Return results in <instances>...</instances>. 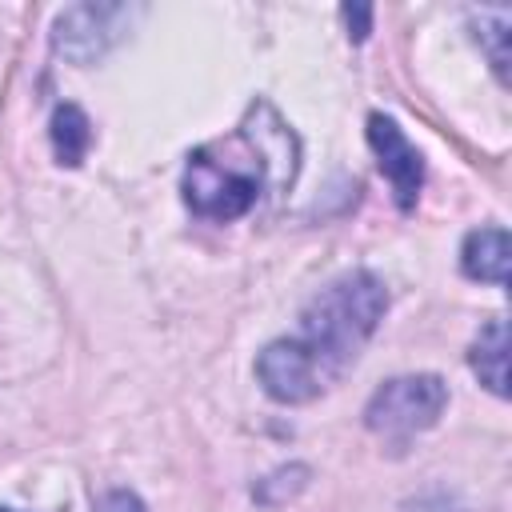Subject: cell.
<instances>
[{
	"label": "cell",
	"instance_id": "obj_10",
	"mask_svg": "<svg viewBox=\"0 0 512 512\" xmlns=\"http://www.w3.org/2000/svg\"><path fill=\"white\" fill-rule=\"evenodd\" d=\"M344 20H348V28L356 24L352 40H364L368 36V20H372V8H344Z\"/></svg>",
	"mask_w": 512,
	"mask_h": 512
},
{
	"label": "cell",
	"instance_id": "obj_9",
	"mask_svg": "<svg viewBox=\"0 0 512 512\" xmlns=\"http://www.w3.org/2000/svg\"><path fill=\"white\" fill-rule=\"evenodd\" d=\"M404 512H460L448 496H424V500H416V504H408Z\"/></svg>",
	"mask_w": 512,
	"mask_h": 512
},
{
	"label": "cell",
	"instance_id": "obj_7",
	"mask_svg": "<svg viewBox=\"0 0 512 512\" xmlns=\"http://www.w3.org/2000/svg\"><path fill=\"white\" fill-rule=\"evenodd\" d=\"M92 144V132H88V116L76 108V104H60L56 116H52V148H56V160L76 168L84 160Z\"/></svg>",
	"mask_w": 512,
	"mask_h": 512
},
{
	"label": "cell",
	"instance_id": "obj_3",
	"mask_svg": "<svg viewBox=\"0 0 512 512\" xmlns=\"http://www.w3.org/2000/svg\"><path fill=\"white\" fill-rule=\"evenodd\" d=\"M444 404H448V388L440 376H396L372 392L364 408V424L392 444H408L416 432L440 420Z\"/></svg>",
	"mask_w": 512,
	"mask_h": 512
},
{
	"label": "cell",
	"instance_id": "obj_11",
	"mask_svg": "<svg viewBox=\"0 0 512 512\" xmlns=\"http://www.w3.org/2000/svg\"><path fill=\"white\" fill-rule=\"evenodd\" d=\"M0 512H12V508H0Z\"/></svg>",
	"mask_w": 512,
	"mask_h": 512
},
{
	"label": "cell",
	"instance_id": "obj_1",
	"mask_svg": "<svg viewBox=\"0 0 512 512\" xmlns=\"http://www.w3.org/2000/svg\"><path fill=\"white\" fill-rule=\"evenodd\" d=\"M388 308V292L372 272H348L332 280L300 312V332L260 352L256 376L280 404H304L320 396L360 356Z\"/></svg>",
	"mask_w": 512,
	"mask_h": 512
},
{
	"label": "cell",
	"instance_id": "obj_5",
	"mask_svg": "<svg viewBox=\"0 0 512 512\" xmlns=\"http://www.w3.org/2000/svg\"><path fill=\"white\" fill-rule=\"evenodd\" d=\"M460 264L472 280H488V284H504L508 280V232L504 228H476L464 240Z\"/></svg>",
	"mask_w": 512,
	"mask_h": 512
},
{
	"label": "cell",
	"instance_id": "obj_6",
	"mask_svg": "<svg viewBox=\"0 0 512 512\" xmlns=\"http://www.w3.org/2000/svg\"><path fill=\"white\" fill-rule=\"evenodd\" d=\"M472 372L496 396H508V332L504 320H488L472 344Z\"/></svg>",
	"mask_w": 512,
	"mask_h": 512
},
{
	"label": "cell",
	"instance_id": "obj_2",
	"mask_svg": "<svg viewBox=\"0 0 512 512\" xmlns=\"http://www.w3.org/2000/svg\"><path fill=\"white\" fill-rule=\"evenodd\" d=\"M284 164V168H296L292 164V136L280 120H272V128H256V104L248 108V120L196 148L188 156V168H184V204L204 216V220H236L244 216L264 184L276 176L272 168Z\"/></svg>",
	"mask_w": 512,
	"mask_h": 512
},
{
	"label": "cell",
	"instance_id": "obj_4",
	"mask_svg": "<svg viewBox=\"0 0 512 512\" xmlns=\"http://www.w3.org/2000/svg\"><path fill=\"white\" fill-rule=\"evenodd\" d=\"M368 144L380 160V172L392 180V192H396V204L408 212L420 196V184H424V160L416 152V144L396 128V120L388 116H368Z\"/></svg>",
	"mask_w": 512,
	"mask_h": 512
},
{
	"label": "cell",
	"instance_id": "obj_8",
	"mask_svg": "<svg viewBox=\"0 0 512 512\" xmlns=\"http://www.w3.org/2000/svg\"><path fill=\"white\" fill-rule=\"evenodd\" d=\"M96 512H144V504H140L132 492H108V496L96 504Z\"/></svg>",
	"mask_w": 512,
	"mask_h": 512
}]
</instances>
